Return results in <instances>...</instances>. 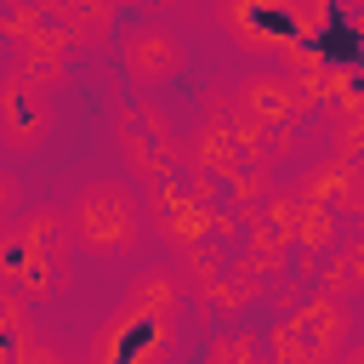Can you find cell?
Wrapping results in <instances>:
<instances>
[{
  "instance_id": "cell-13",
  "label": "cell",
  "mask_w": 364,
  "mask_h": 364,
  "mask_svg": "<svg viewBox=\"0 0 364 364\" xmlns=\"http://www.w3.org/2000/svg\"><path fill=\"white\" fill-rule=\"evenodd\" d=\"M256 353V336H222L210 341V364H228V358H250Z\"/></svg>"
},
{
  "instance_id": "cell-2",
  "label": "cell",
  "mask_w": 364,
  "mask_h": 364,
  "mask_svg": "<svg viewBox=\"0 0 364 364\" xmlns=\"http://www.w3.org/2000/svg\"><path fill=\"white\" fill-rule=\"evenodd\" d=\"M176 273L154 267V273H136L125 307L102 324L97 336V353L102 358H119V364H148V358H165L171 341H176Z\"/></svg>"
},
{
  "instance_id": "cell-9",
  "label": "cell",
  "mask_w": 364,
  "mask_h": 364,
  "mask_svg": "<svg viewBox=\"0 0 364 364\" xmlns=\"http://www.w3.org/2000/svg\"><path fill=\"white\" fill-rule=\"evenodd\" d=\"M233 97H239V108L262 125V131H279V125H296L301 114H307V85L296 80V68H262V74H245L239 85H233Z\"/></svg>"
},
{
  "instance_id": "cell-15",
  "label": "cell",
  "mask_w": 364,
  "mask_h": 364,
  "mask_svg": "<svg viewBox=\"0 0 364 364\" xmlns=\"http://www.w3.org/2000/svg\"><path fill=\"white\" fill-rule=\"evenodd\" d=\"M159 6H165V0H159Z\"/></svg>"
},
{
  "instance_id": "cell-4",
  "label": "cell",
  "mask_w": 364,
  "mask_h": 364,
  "mask_svg": "<svg viewBox=\"0 0 364 364\" xmlns=\"http://www.w3.org/2000/svg\"><path fill=\"white\" fill-rule=\"evenodd\" d=\"M216 23L250 57H290L313 28L301 0H216Z\"/></svg>"
},
{
  "instance_id": "cell-7",
  "label": "cell",
  "mask_w": 364,
  "mask_h": 364,
  "mask_svg": "<svg viewBox=\"0 0 364 364\" xmlns=\"http://www.w3.org/2000/svg\"><path fill=\"white\" fill-rule=\"evenodd\" d=\"M0 136L11 154H34L51 136V91L23 80L17 68H6L0 80Z\"/></svg>"
},
{
  "instance_id": "cell-5",
  "label": "cell",
  "mask_w": 364,
  "mask_h": 364,
  "mask_svg": "<svg viewBox=\"0 0 364 364\" xmlns=\"http://www.w3.org/2000/svg\"><path fill=\"white\" fill-rule=\"evenodd\" d=\"M347 296L341 290H313L279 330H273V358H290V364H318V358H336L341 341H347Z\"/></svg>"
},
{
  "instance_id": "cell-3",
  "label": "cell",
  "mask_w": 364,
  "mask_h": 364,
  "mask_svg": "<svg viewBox=\"0 0 364 364\" xmlns=\"http://www.w3.org/2000/svg\"><path fill=\"white\" fill-rule=\"evenodd\" d=\"M68 222H74V239L85 256L97 262H125L136 245H142V228H148V210L136 205V193L125 182H108V176H91L74 188L68 199Z\"/></svg>"
},
{
  "instance_id": "cell-12",
  "label": "cell",
  "mask_w": 364,
  "mask_h": 364,
  "mask_svg": "<svg viewBox=\"0 0 364 364\" xmlns=\"http://www.w3.org/2000/svg\"><path fill=\"white\" fill-rule=\"evenodd\" d=\"M336 222H341V210L301 199V228H296V245H307V250H324V245H336Z\"/></svg>"
},
{
  "instance_id": "cell-14",
  "label": "cell",
  "mask_w": 364,
  "mask_h": 364,
  "mask_svg": "<svg viewBox=\"0 0 364 364\" xmlns=\"http://www.w3.org/2000/svg\"><path fill=\"white\" fill-rule=\"evenodd\" d=\"M353 358H358V364H364V347H353Z\"/></svg>"
},
{
  "instance_id": "cell-11",
  "label": "cell",
  "mask_w": 364,
  "mask_h": 364,
  "mask_svg": "<svg viewBox=\"0 0 364 364\" xmlns=\"http://www.w3.org/2000/svg\"><path fill=\"white\" fill-rule=\"evenodd\" d=\"M324 284H330V290H341V296L364 290V233H353L347 245H336V256H330V273H324Z\"/></svg>"
},
{
  "instance_id": "cell-8",
  "label": "cell",
  "mask_w": 364,
  "mask_h": 364,
  "mask_svg": "<svg viewBox=\"0 0 364 364\" xmlns=\"http://www.w3.org/2000/svg\"><path fill=\"white\" fill-rule=\"evenodd\" d=\"M119 63H125V80L154 91V85H171L182 68H188V46L165 28V23H136L125 40H119Z\"/></svg>"
},
{
  "instance_id": "cell-10",
  "label": "cell",
  "mask_w": 364,
  "mask_h": 364,
  "mask_svg": "<svg viewBox=\"0 0 364 364\" xmlns=\"http://www.w3.org/2000/svg\"><path fill=\"white\" fill-rule=\"evenodd\" d=\"M68 51H74V46H68L63 34H28V40H11V68H17L23 80L57 91V85L68 80Z\"/></svg>"
},
{
  "instance_id": "cell-6",
  "label": "cell",
  "mask_w": 364,
  "mask_h": 364,
  "mask_svg": "<svg viewBox=\"0 0 364 364\" xmlns=\"http://www.w3.org/2000/svg\"><path fill=\"white\" fill-rule=\"evenodd\" d=\"M114 136H119V154H125V165H131V176L142 182V188H154V182H165L176 165H182V142L171 136V125L148 108V102H119L114 108Z\"/></svg>"
},
{
  "instance_id": "cell-1",
  "label": "cell",
  "mask_w": 364,
  "mask_h": 364,
  "mask_svg": "<svg viewBox=\"0 0 364 364\" xmlns=\"http://www.w3.org/2000/svg\"><path fill=\"white\" fill-rule=\"evenodd\" d=\"M74 222H68V205H34L23 216H11L6 239H0V279L17 284L34 307L57 301L68 284H74Z\"/></svg>"
}]
</instances>
